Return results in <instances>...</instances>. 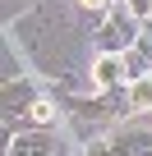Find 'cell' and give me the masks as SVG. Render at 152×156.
<instances>
[{
    "label": "cell",
    "instance_id": "8",
    "mask_svg": "<svg viewBox=\"0 0 152 156\" xmlns=\"http://www.w3.org/2000/svg\"><path fill=\"white\" fill-rule=\"evenodd\" d=\"M83 9H106V0H79Z\"/></svg>",
    "mask_w": 152,
    "mask_h": 156
},
{
    "label": "cell",
    "instance_id": "4",
    "mask_svg": "<svg viewBox=\"0 0 152 156\" xmlns=\"http://www.w3.org/2000/svg\"><path fill=\"white\" fill-rule=\"evenodd\" d=\"M14 156H55V147H51L42 133H32V138H19V142H14Z\"/></svg>",
    "mask_w": 152,
    "mask_h": 156
},
{
    "label": "cell",
    "instance_id": "3",
    "mask_svg": "<svg viewBox=\"0 0 152 156\" xmlns=\"http://www.w3.org/2000/svg\"><path fill=\"white\" fill-rule=\"evenodd\" d=\"M129 110H152V73L129 83Z\"/></svg>",
    "mask_w": 152,
    "mask_h": 156
},
{
    "label": "cell",
    "instance_id": "2",
    "mask_svg": "<svg viewBox=\"0 0 152 156\" xmlns=\"http://www.w3.org/2000/svg\"><path fill=\"white\" fill-rule=\"evenodd\" d=\"M115 156H152V133H124L115 142Z\"/></svg>",
    "mask_w": 152,
    "mask_h": 156
},
{
    "label": "cell",
    "instance_id": "5",
    "mask_svg": "<svg viewBox=\"0 0 152 156\" xmlns=\"http://www.w3.org/2000/svg\"><path fill=\"white\" fill-rule=\"evenodd\" d=\"M120 73H124V69H120V55H115V51H106V55L97 60V83H102V87H111Z\"/></svg>",
    "mask_w": 152,
    "mask_h": 156
},
{
    "label": "cell",
    "instance_id": "9",
    "mask_svg": "<svg viewBox=\"0 0 152 156\" xmlns=\"http://www.w3.org/2000/svg\"><path fill=\"white\" fill-rule=\"evenodd\" d=\"M97 156H106V151H97Z\"/></svg>",
    "mask_w": 152,
    "mask_h": 156
},
{
    "label": "cell",
    "instance_id": "1",
    "mask_svg": "<svg viewBox=\"0 0 152 156\" xmlns=\"http://www.w3.org/2000/svg\"><path fill=\"white\" fill-rule=\"evenodd\" d=\"M97 41H102V51H115V55H120V51H129V46H134V23H129V14H124V9H115V14L106 19V28H102V37H97Z\"/></svg>",
    "mask_w": 152,
    "mask_h": 156
},
{
    "label": "cell",
    "instance_id": "6",
    "mask_svg": "<svg viewBox=\"0 0 152 156\" xmlns=\"http://www.w3.org/2000/svg\"><path fill=\"white\" fill-rule=\"evenodd\" d=\"M32 119H37V124H51V119H55V106H51V101H32Z\"/></svg>",
    "mask_w": 152,
    "mask_h": 156
},
{
    "label": "cell",
    "instance_id": "7",
    "mask_svg": "<svg viewBox=\"0 0 152 156\" xmlns=\"http://www.w3.org/2000/svg\"><path fill=\"white\" fill-rule=\"evenodd\" d=\"M129 9H134V14H147V9H152V0H129Z\"/></svg>",
    "mask_w": 152,
    "mask_h": 156
}]
</instances>
